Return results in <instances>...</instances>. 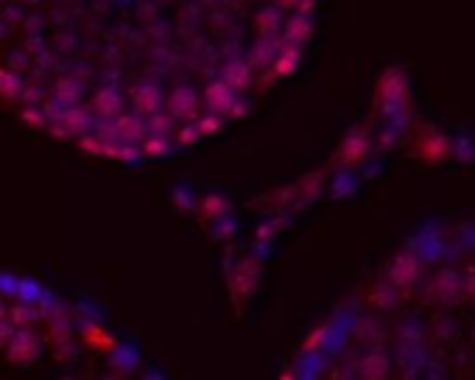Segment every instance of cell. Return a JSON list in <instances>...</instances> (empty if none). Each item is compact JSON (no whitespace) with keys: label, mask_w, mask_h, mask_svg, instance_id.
<instances>
[{"label":"cell","mask_w":475,"mask_h":380,"mask_svg":"<svg viewBox=\"0 0 475 380\" xmlns=\"http://www.w3.org/2000/svg\"><path fill=\"white\" fill-rule=\"evenodd\" d=\"M62 123L70 129V135H87V132H93V123H96V115L87 109V107H78V104H73L70 109H65V115H62Z\"/></svg>","instance_id":"30bf717a"},{"label":"cell","mask_w":475,"mask_h":380,"mask_svg":"<svg viewBox=\"0 0 475 380\" xmlns=\"http://www.w3.org/2000/svg\"><path fill=\"white\" fill-rule=\"evenodd\" d=\"M434 291L442 293V300H456L459 293L464 291V277L459 271H442L437 280H434Z\"/></svg>","instance_id":"5bb4252c"},{"label":"cell","mask_w":475,"mask_h":380,"mask_svg":"<svg viewBox=\"0 0 475 380\" xmlns=\"http://www.w3.org/2000/svg\"><path fill=\"white\" fill-rule=\"evenodd\" d=\"M212 235L215 238H230V235H235L238 232V221L232 219V213H224V216H219V219H212Z\"/></svg>","instance_id":"603a6c76"},{"label":"cell","mask_w":475,"mask_h":380,"mask_svg":"<svg viewBox=\"0 0 475 380\" xmlns=\"http://www.w3.org/2000/svg\"><path fill=\"white\" fill-rule=\"evenodd\" d=\"M313 25H311V14H302V12H294V17L285 20L283 25V42L285 45H296L302 48L305 45V39L311 36Z\"/></svg>","instance_id":"9c48e42d"},{"label":"cell","mask_w":475,"mask_h":380,"mask_svg":"<svg viewBox=\"0 0 475 380\" xmlns=\"http://www.w3.org/2000/svg\"><path fill=\"white\" fill-rule=\"evenodd\" d=\"M23 120L31 123V126H48V109L45 107H25Z\"/></svg>","instance_id":"4316f807"},{"label":"cell","mask_w":475,"mask_h":380,"mask_svg":"<svg viewBox=\"0 0 475 380\" xmlns=\"http://www.w3.org/2000/svg\"><path fill=\"white\" fill-rule=\"evenodd\" d=\"M9 319H12L17 327H20V324H31V322L39 319V311L31 308V305H14V308L9 311Z\"/></svg>","instance_id":"cb8c5ba5"},{"label":"cell","mask_w":475,"mask_h":380,"mask_svg":"<svg viewBox=\"0 0 475 380\" xmlns=\"http://www.w3.org/2000/svg\"><path fill=\"white\" fill-rule=\"evenodd\" d=\"M403 339H406L408 344H419V339H422V324H419V322L403 324Z\"/></svg>","instance_id":"f546056e"},{"label":"cell","mask_w":475,"mask_h":380,"mask_svg":"<svg viewBox=\"0 0 475 380\" xmlns=\"http://www.w3.org/2000/svg\"><path fill=\"white\" fill-rule=\"evenodd\" d=\"M132 101H135V109H137V112L151 115V112L162 109V104H165L168 98H165V93H162L159 84H154V81H143V84H137V87H135Z\"/></svg>","instance_id":"52a82bcc"},{"label":"cell","mask_w":475,"mask_h":380,"mask_svg":"<svg viewBox=\"0 0 475 380\" xmlns=\"http://www.w3.org/2000/svg\"><path fill=\"white\" fill-rule=\"evenodd\" d=\"M20 98L25 101V107H42V98H45V90H42V87H23Z\"/></svg>","instance_id":"f1b7e54d"},{"label":"cell","mask_w":475,"mask_h":380,"mask_svg":"<svg viewBox=\"0 0 475 380\" xmlns=\"http://www.w3.org/2000/svg\"><path fill=\"white\" fill-rule=\"evenodd\" d=\"M9 350V358L17 361V364H31L36 355H39V339H36V333L28 327V324H20L14 330V335L9 339L6 344Z\"/></svg>","instance_id":"7a4b0ae2"},{"label":"cell","mask_w":475,"mask_h":380,"mask_svg":"<svg viewBox=\"0 0 475 380\" xmlns=\"http://www.w3.org/2000/svg\"><path fill=\"white\" fill-rule=\"evenodd\" d=\"M411 249L417 252V255H419L422 260H428V263H437V260H442V258H445V249H448V243H445V238L439 235V230H437V227H422V230L414 235Z\"/></svg>","instance_id":"3957f363"},{"label":"cell","mask_w":475,"mask_h":380,"mask_svg":"<svg viewBox=\"0 0 475 380\" xmlns=\"http://www.w3.org/2000/svg\"><path fill=\"white\" fill-rule=\"evenodd\" d=\"M174 199H177V204H179L182 210H196V207H199V199H196V193H193L188 185H179V188L174 190Z\"/></svg>","instance_id":"484cf974"},{"label":"cell","mask_w":475,"mask_h":380,"mask_svg":"<svg viewBox=\"0 0 475 380\" xmlns=\"http://www.w3.org/2000/svg\"><path fill=\"white\" fill-rule=\"evenodd\" d=\"M123 93L118 90V87H104V90H98L96 93V98H93V109H96V115H107V118H118L120 112H123Z\"/></svg>","instance_id":"8fae6325"},{"label":"cell","mask_w":475,"mask_h":380,"mask_svg":"<svg viewBox=\"0 0 475 380\" xmlns=\"http://www.w3.org/2000/svg\"><path fill=\"white\" fill-rule=\"evenodd\" d=\"M450 151L461 159V162H470V159H475V143H472V137L470 135H459L453 143H450Z\"/></svg>","instance_id":"7402d4cb"},{"label":"cell","mask_w":475,"mask_h":380,"mask_svg":"<svg viewBox=\"0 0 475 380\" xmlns=\"http://www.w3.org/2000/svg\"><path fill=\"white\" fill-rule=\"evenodd\" d=\"M369 148H372V143H369L366 132H364V129H353V132L347 135V140H344V146H341V162H344V165L364 162V159L369 157Z\"/></svg>","instance_id":"ba28073f"},{"label":"cell","mask_w":475,"mask_h":380,"mask_svg":"<svg viewBox=\"0 0 475 380\" xmlns=\"http://www.w3.org/2000/svg\"><path fill=\"white\" fill-rule=\"evenodd\" d=\"M238 90L232 87V84H227L224 78H215L210 87L204 90V104H207V109L210 112H219V115H232V109H235V104H238Z\"/></svg>","instance_id":"6da1fadb"},{"label":"cell","mask_w":475,"mask_h":380,"mask_svg":"<svg viewBox=\"0 0 475 380\" xmlns=\"http://www.w3.org/2000/svg\"><path fill=\"white\" fill-rule=\"evenodd\" d=\"M112 364L129 372V369H135L140 364V353L135 347H129V344H115L112 347Z\"/></svg>","instance_id":"ffe728a7"},{"label":"cell","mask_w":475,"mask_h":380,"mask_svg":"<svg viewBox=\"0 0 475 380\" xmlns=\"http://www.w3.org/2000/svg\"><path fill=\"white\" fill-rule=\"evenodd\" d=\"M14 330H17V324H14L9 316L0 319V347H6V344H9V339L14 335Z\"/></svg>","instance_id":"4dcf8cb0"},{"label":"cell","mask_w":475,"mask_h":380,"mask_svg":"<svg viewBox=\"0 0 475 380\" xmlns=\"http://www.w3.org/2000/svg\"><path fill=\"white\" fill-rule=\"evenodd\" d=\"M221 78H224L227 84H232L235 90H243L246 84L252 81V62H249V59H232V62H227Z\"/></svg>","instance_id":"7c38bea8"},{"label":"cell","mask_w":475,"mask_h":380,"mask_svg":"<svg viewBox=\"0 0 475 380\" xmlns=\"http://www.w3.org/2000/svg\"><path fill=\"white\" fill-rule=\"evenodd\" d=\"M78 330H81V335H84V342L87 344H93V347H104V350H112L115 347V342H112V335L109 333H104L96 322H78Z\"/></svg>","instance_id":"9a60e30c"},{"label":"cell","mask_w":475,"mask_h":380,"mask_svg":"<svg viewBox=\"0 0 475 380\" xmlns=\"http://www.w3.org/2000/svg\"><path fill=\"white\" fill-rule=\"evenodd\" d=\"M358 182H361V177L353 171V168H344V171H341V174H335V179H333V196H335V199H341V196H350V193H355Z\"/></svg>","instance_id":"d6986e66"},{"label":"cell","mask_w":475,"mask_h":380,"mask_svg":"<svg viewBox=\"0 0 475 380\" xmlns=\"http://www.w3.org/2000/svg\"><path fill=\"white\" fill-rule=\"evenodd\" d=\"M143 151H146V157H165L170 151V137H165V135H148L143 140Z\"/></svg>","instance_id":"44dd1931"},{"label":"cell","mask_w":475,"mask_h":380,"mask_svg":"<svg viewBox=\"0 0 475 380\" xmlns=\"http://www.w3.org/2000/svg\"><path fill=\"white\" fill-rule=\"evenodd\" d=\"M406 90H408V81L400 70L386 73L380 81V96L383 101H406Z\"/></svg>","instance_id":"4fadbf2b"},{"label":"cell","mask_w":475,"mask_h":380,"mask_svg":"<svg viewBox=\"0 0 475 380\" xmlns=\"http://www.w3.org/2000/svg\"><path fill=\"white\" fill-rule=\"evenodd\" d=\"M23 87H25V84H23L17 70L0 67V96H3V98H20Z\"/></svg>","instance_id":"ac0fdd59"},{"label":"cell","mask_w":475,"mask_h":380,"mask_svg":"<svg viewBox=\"0 0 475 380\" xmlns=\"http://www.w3.org/2000/svg\"><path fill=\"white\" fill-rule=\"evenodd\" d=\"M81 93H84V84H81L78 78L65 76V78L56 81V87H54V93H51V98H48L45 107L54 109V112H65V109H70L73 104H78Z\"/></svg>","instance_id":"277c9868"},{"label":"cell","mask_w":475,"mask_h":380,"mask_svg":"<svg viewBox=\"0 0 475 380\" xmlns=\"http://www.w3.org/2000/svg\"><path fill=\"white\" fill-rule=\"evenodd\" d=\"M199 210L212 221V219H219V216L230 213V201H227L224 193H207V196L199 201Z\"/></svg>","instance_id":"e0dca14e"},{"label":"cell","mask_w":475,"mask_h":380,"mask_svg":"<svg viewBox=\"0 0 475 380\" xmlns=\"http://www.w3.org/2000/svg\"><path fill=\"white\" fill-rule=\"evenodd\" d=\"M459 243H461V249H475V224H470V227L461 230Z\"/></svg>","instance_id":"1f68e13d"},{"label":"cell","mask_w":475,"mask_h":380,"mask_svg":"<svg viewBox=\"0 0 475 380\" xmlns=\"http://www.w3.org/2000/svg\"><path fill=\"white\" fill-rule=\"evenodd\" d=\"M168 112L174 115L177 120L182 118V120H188V118H193V112H196V107H199V93L193 90V87H174L170 90V96H168Z\"/></svg>","instance_id":"8992f818"},{"label":"cell","mask_w":475,"mask_h":380,"mask_svg":"<svg viewBox=\"0 0 475 380\" xmlns=\"http://www.w3.org/2000/svg\"><path fill=\"white\" fill-rule=\"evenodd\" d=\"M422 269V258L417 255V252L411 249V252H400V255L395 258V263H392V269H388V280H395L400 288L403 285H411L414 280H419V271Z\"/></svg>","instance_id":"5b68a950"},{"label":"cell","mask_w":475,"mask_h":380,"mask_svg":"<svg viewBox=\"0 0 475 380\" xmlns=\"http://www.w3.org/2000/svg\"><path fill=\"white\" fill-rule=\"evenodd\" d=\"M146 123H148V135H165V137H170V135H174L177 118L170 115L168 109H165V112H162V109H157V112L146 115Z\"/></svg>","instance_id":"2e32d148"},{"label":"cell","mask_w":475,"mask_h":380,"mask_svg":"<svg viewBox=\"0 0 475 380\" xmlns=\"http://www.w3.org/2000/svg\"><path fill=\"white\" fill-rule=\"evenodd\" d=\"M3 316H9V311H6L3 305H0V319H3Z\"/></svg>","instance_id":"d6a6232c"},{"label":"cell","mask_w":475,"mask_h":380,"mask_svg":"<svg viewBox=\"0 0 475 380\" xmlns=\"http://www.w3.org/2000/svg\"><path fill=\"white\" fill-rule=\"evenodd\" d=\"M204 132H201V126H199V120H190V123H185L182 129L177 132V137H179V143H193V140H199Z\"/></svg>","instance_id":"83f0119b"},{"label":"cell","mask_w":475,"mask_h":380,"mask_svg":"<svg viewBox=\"0 0 475 380\" xmlns=\"http://www.w3.org/2000/svg\"><path fill=\"white\" fill-rule=\"evenodd\" d=\"M397 288H400V285H397L395 280H388L386 285H380V288H377V297H375V302H377V305H383V308H392V305L397 302Z\"/></svg>","instance_id":"d4e9b609"}]
</instances>
